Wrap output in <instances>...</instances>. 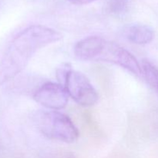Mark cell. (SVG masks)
Wrapping results in <instances>:
<instances>
[{"label": "cell", "instance_id": "6da1fadb", "mask_svg": "<svg viewBox=\"0 0 158 158\" xmlns=\"http://www.w3.org/2000/svg\"><path fill=\"white\" fill-rule=\"evenodd\" d=\"M63 35L52 28L32 25L13 37L0 62V85L15 78L40 49L60 41Z\"/></svg>", "mask_w": 158, "mask_h": 158}, {"label": "cell", "instance_id": "7a4b0ae2", "mask_svg": "<svg viewBox=\"0 0 158 158\" xmlns=\"http://www.w3.org/2000/svg\"><path fill=\"white\" fill-rule=\"evenodd\" d=\"M73 52L80 60L113 63L141 77L140 64L132 53L117 43L100 36L93 35L80 40L74 46Z\"/></svg>", "mask_w": 158, "mask_h": 158}, {"label": "cell", "instance_id": "3957f363", "mask_svg": "<svg viewBox=\"0 0 158 158\" xmlns=\"http://www.w3.org/2000/svg\"><path fill=\"white\" fill-rule=\"evenodd\" d=\"M56 79L69 97L80 106H92L98 101V93L87 77L73 69L69 63H64L57 68Z\"/></svg>", "mask_w": 158, "mask_h": 158}, {"label": "cell", "instance_id": "277c9868", "mask_svg": "<svg viewBox=\"0 0 158 158\" xmlns=\"http://www.w3.org/2000/svg\"><path fill=\"white\" fill-rule=\"evenodd\" d=\"M37 130L46 138L66 143H74L79 131L70 118L59 110H40L34 116Z\"/></svg>", "mask_w": 158, "mask_h": 158}, {"label": "cell", "instance_id": "5b68a950", "mask_svg": "<svg viewBox=\"0 0 158 158\" xmlns=\"http://www.w3.org/2000/svg\"><path fill=\"white\" fill-rule=\"evenodd\" d=\"M69 95L59 83L46 82L33 94V100L49 110H60L67 105Z\"/></svg>", "mask_w": 158, "mask_h": 158}, {"label": "cell", "instance_id": "8992f818", "mask_svg": "<svg viewBox=\"0 0 158 158\" xmlns=\"http://www.w3.org/2000/svg\"><path fill=\"white\" fill-rule=\"evenodd\" d=\"M123 35L125 39L134 44L146 45L154 40V31L147 25L134 23L123 29Z\"/></svg>", "mask_w": 158, "mask_h": 158}, {"label": "cell", "instance_id": "52a82bcc", "mask_svg": "<svg viewBox=\"0 0 158 158\" xmlns=\"http://www.w3.org/2000/svg\"><path fill=\"white\" fill-rule=\"evenodd\" d=\"M141 77L158 94V67L150 60L143 59L140 63Z\"/></svg>", "mask_w": 158, "mask_h": 158}, {"label": "cell", "instance_id": "ba28073f", "mask_svg": "<svg viewBox=\"0 0 158 158\" xmlns=\"http://www.w3.org/2000/svg\"><path fill=\"white\" fill-rule=\"evenodd\" d=\"M69 2H70L71 3L74 5H86L89 4V3L93 2L94 1H97V0H68Z\"/></svg>", "mask_w": 158, "mask_h": 158}]
</instances>
